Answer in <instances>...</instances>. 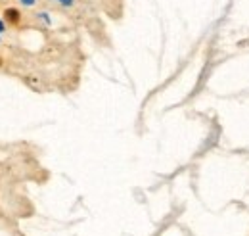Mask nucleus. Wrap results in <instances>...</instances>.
<instances>
[{
	"label": "nucleus",
	"instance_id": "nucleus-3",
	"mask_svg": "<svg viewBox=\"0 0 249 236\" xmlns=\"http://www.w3.org/2000/svg\"><path fill=\"white\" fill-rule=\"evenodd\" d=\"M23 2H25V4H33V0H23Z\"/></svg>",
	"mask_w": 249,
	"mask_h": 236
},
{
	"label": "nucleus",
	"instance_id": "nucleus-4",
	"mask_svg": "<svg viewBox=\"0 0 249 236\" xmlns=\"http://www.w3.org/2000/svg\"><path fill=\"white\" fill-rule=\"evenodd\" d=\"M0 31H2V23H0Z\"/></svg>",
	"mask_w": 249,
	"mask_h": 236
},
{
	"label": "nucleus",
	"instance_id": "nucleus-1",
	"mask_svg": "<svg viewBox=\"0 0 249 236\" xmlns=\"http://www.w3.org/2000/svg\"><path fill=\"white\" fill-rule=\"evenodd\" d=\"M4 16H6V21H8V23H12V25H18V23H19V12H18V10L8 8V10L4 12Z\"/></svg>",
	"mask_w": 249,
	"mask_h": 236
},
{
	"label": "nucleus",
	"instance_id": "nucleus-2",
	"mask_svg": "<svg viewBox=\"0 0 249 236\" xmlns=\"http://www.w3.org/2000/svg\"><path fill=\"white\" fill-rule=\"evenodd\" d=\"M60 2H63V4H71V0H60Z\"/></svg>",
	"mask_w": 249,
	"mask_h": 236
}]
</instances>
